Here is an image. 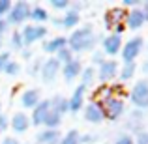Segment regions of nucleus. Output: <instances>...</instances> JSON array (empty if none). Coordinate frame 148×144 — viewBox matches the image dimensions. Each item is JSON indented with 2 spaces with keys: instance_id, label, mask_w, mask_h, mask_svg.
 <instances>
[{
  "instance_id": "39",
  "label": "nucleus",
  "mask_w": 148,
  "mask_h": 144,
  "mask_svg": "<svg viewBox=\"0 0 148 144\" xmlns=\"http://www.w3.org/2000/svg\"><path fill=\"white\" fill-rule=\"evenodd\" d=\"M126 23H120V25H116V26H112V30H111V34H116V36H122L124 32H126Z\"/></svg>"
},
{
  "instance_id": "11",
  "label": "nucleus",
  "mask_w": 148,
  "mask_h": 144,
  "mask_svg": "<svg viewBox=\"0 0 148 144\" xmlns=\"http://www.w3.org/2000/svg\"><path fill=\"white\" fill-rule=\"evenodd\" d=\"M51 112V99H41L36 107L32 109V114H30V124L36 127L43 126V120L47 118V114Z\"/></svg>"
},
{
  "instance_id": "18",
  "label": "nucleus",
  "mask_w": 148,
  "mask_h": 144,
  "mask_svg": "<svg viewBox=\"0 0 148 144\" xmlns=\"http://www.w3.org/2000/svg\"><path fill=\"white\" fill-rule=\"evenodd\" d=\"M60 131L58 129H41L36 135V144H60Z\"/></svg>"
},
{
  "instance_id": "23",
  "label": "nucleus",
  "mask_w": 148,
  "mask_h": 144,
  "mask_svg": "<svg viewBox=\"0 0 148 144\" xmlns=\"http://www.w3.org/2000/svg\"><path fill=\"white\" fill-rule=\"evenodd\" d=\"M79 79H81V84L88 88V86H92V84H94L96 79H98V71H96L94 66H86V68H83Z\"/></svg>"
},
{
  "instance_id": "46",
  "label": "nucleus",
  "mask_w": 148,
  "mask_h": 144,
  "mask_svg": "<svg viewBox=\"0 0 148 144\" xmlns=\"http://www.w3.org/2000/svg\"><path fill=\"white\" fill-rule=\"evenodd\" d=\"M0 114H2V105H0Z\"/></svg>"
},
{
  "instance_id": "37",
  "label": "nucleus",
  "mask_w": 148,
  "mask_h": 144,
  "mask_svg": "<svg viewBox=\"0 0 148 144\" xmlns=\"http://www.w3.org/2000/svg\"><path fill=\"white\" fill-rule=\"evenodd\" d=\"M6 129H10V118L6 114H0V133H4Z\"/></svg>"
},
{
  "instance_id": "25",
  "label": "nucleus",
  "mask_w": 148,
  "mask_h": 144,
  "mask_svg": "<svg viewBox=\"0 0 148 144\" xmlns=\"http://www.w3.org/2000/svg\"><path fill=\"white\" fill-rule=\"evenodd\" d=\"M62 118H64V116H60V114H56V112L51 111L47 114V118L43 120V129H60Z\"/></svg>"
},
{
  "instance_id": "49",
  "label": "nucleus",
  "mask_w": 148,
  "mask_h": 144,
  "mask_svg": "<svg viewBox=\"0 0 148 144\" xmlns=\"http://www.w3.org/2000/svg\"><path fill=\"white\" fill-rule=\"evenodd\" d=\"M0 135H2V133H0Z\"/></svg>"
},
{
  "instance_id": "21",
  "label": "nucleus",
  "mask_w": 148,
  "mask_h": 144,
  "mask_svg": "<svg viewBox=\"0 0 148 144\" xmlns=\"http://www.w3.org/2000/svg\"><path fill=\"white\" fill-rule=\"evenodd\" d=\"M79 23H81V13H77L73 10H68L62 15V28L66 30H75L79 26Z\"/></svg>"
},
{
  "instance_id": "4",
  "label": "nucleus",
  "mask_w": 148,
  "mask_h": 144,
  "mask_svg": "<svg viewBox=\"0 0 148 144\" xmlns=\"http://www.w3.org/2000/svg\"><path fill=\"white\" fill-rule=\"evenodd\" d=\"M145 49V40L141 36H133L131 40H127L126 43L122 45V51H120V56H122L124 64H133L139 58V54Z\"/></svg>"
},
{
  "instance_id": "15",
  "label": "nucleus",
  "mask_w": 148,
  "mask_h": 144,
  "mask_svg": "<svg viewBox=\"0 0 148 144\" xmlns=\"http://www.w3.org/2000/svg\"><path fill=\"white\" fill-rule=\"evenodd\" d=\"M30 116L25 114V112H15L13 116L10 118V127L13 129V133H26L30 129Z\"/></svg>"
},
{
  "instance_id": "16",
  "label": "nucleus",
  "mask_w": 148,
  "mask_h": 144,
  "mask_svg": "<svg viewBox=\"0 0 148 144\" xmlns=\"http://www.w3.org/2000/svg\"><path fill=\"white\" fill-rule=\"evenodd\" d=\"M41 49H43V53L45 54H56L60 49H64V47H68V38L66 36H54V38H51V40H45V41H41Z\"/></svg>"
},
{
  "instance_id": "7",
  "label": "nucleus",
  "mask_w": 148,
  "mask_h": 144,
  "mask_svg": "<svg viewBox=\"0 0 148 144\" xmlns=\"http://www.w3.org/2000/svg\"><path fill=\"white\" fill-rule=\"evenodd\" d=\"M122 36H116V34H107V36L101 38V53L105 54V56H118L120 51H122Z\"/></svg>"
},
{
  "instance_id": "28",
  "label": "nucleus",
  "mask_w": 148,
  "mask_h": 144,
  "mask_svg": "<svg viewBox=\"0 0 148 144\" xmlns=\"http://www.w3.org/2000/svg\"><path fill=\"white\" fill-rule=\"evenodd\" d=\"M79 137H81V133L77 129H69L66 135H62L60 144H79Z\"/></svg>"
},
{
  "instance_id": "10",
  "label": "nucleus",
  "mask_w": 148,
  "mask_h": 144,
  "mask_svg": "<svg viewBox=\"0 0 148 144\" xmlns=\"http://www.w3.org/2000/svg\"><path fill=\"white\" fill-rule=\"evenodd\" d=\"M126 13H127V10H124L122 6L111 8V10L103 15V25H105V28L111 32L112 26H116V25H120V23L126 21Z\"/></svg>"
},
{
  "instance_id": "2",
  "label": "nucleus",
  "mask_w": 148,
  "mask_h": 144,
  "mask_svg": "<svg viewBox=\"0 0 148 144\" xmlns=\"http://www.w3.org/2000/svg\"><path fill=\"white\" fill-rule=\"evenodd\" d=\"M19 32H21V36H23L25 49H30L34 43H38V41H45L49 30H47L45 25H25Z\"/></svg>"
},
{
  "instance_id": "9",
  "label": "nucleus",
  "mask_w": 148,
  "mask_h": 144,
  "mask_svg": "<svg viewBox=\"0 0 148 144\" xmlns=\"http://www.w3.org/2000/svg\"><path fill=\"white\" fill-rule=\"evenodd\" d=\"M83 116L88 124H101L105 120V112H103V105L101 101H88L83 107Z\"/></svg>"
},
{
  "instance_id": "32",
  "label": "nucleus",
  "mask_w": 148,
  "mask_h": 144,
  "mask_svg": "<svg viewBox=\"0 0 148 144\" xmlns=\"http://www.w3.org/2000/svg\"><path fill=\"white\" fill-rule=\"evenodd\" d=\"M114 144H135V139H133V135H131V133H122V135L116 137Z\"/></svg>"
},
{
  "instance_id": "38",
  "label": "nucleus",
  "mask_w": 148,
  "mask_h": 144,
  "mask_svg": "<svg viewBox=\"0 0 148 144\" xmlns=\"http://www.w3.org/2000/svg\"><path fill=\"white\" fill-rule=\"evenodd\" d=\"M135 144H148V131H141L135 137Z\"/></svg>"
},
{
  "instance_id": "27",
  "label": "nucleus",
  "mask_w": 148,
  "mask_h": 144,
  "mask_svg": "<svg viewBox=\"0 0 148 144\" xmlns=\"http://www.w3.org/2000/svg\"><path fill=\"white\" fill-rule=\"evenodd\" d=\"M4 75H8V77H17L19 73H21V64H19L17 60H10L6 64V68H4Z\"/></svg>"
},
{
  "instance_id": "35",
  "label": "nucleus",
  "mask_w": 148,
  "mask_h": 144,
  "mask_svg": "<svg viewBox=\"0 0 148 144\" xmlns=\"http://www.w3.org/2000/svg\"><path fill=\"white\" fill-rule=\"evenodd\" d=\"M11 10V2L10 0H0V19H6L8 13Z\"/></svg>"
},
{
  "instance_id": "33",
  "label": "nucleus",
  "mask_w": 148,
  "mask_h": 144,
  "mask_svg": "<svg viewBox=\"0 0 148 144\" xmlns=\"http://www.w3.org/2000/svg\"><path fill=\"white\" fill-rule=\"evenodd\" d=\"M98 142V135L94 133H84L79 137V144H96Z\"/></svg>"
},
{
  "instance_id": "43",
  "label": "nucleus",
  "mask_w": 148,
  "mask_h": 144,
  "mask_svg": "<svg viewBox=\"0 0 148 144\" xmlns=\"http://www.w3.org/2000/svg\"><path fill=\"white\" fill-rule=\"evenodd\" d=\"M49 21L53 23L54 26H58V28H62V17H51Z\"/></svg>"
},
{
  "instance_id": "17",
  "label": "nucleus",
  "mask_w": 148,
  "mask_h": 144,
  "mask_svg": "<svg viewBox=\"0 0 148 144\" xmlns=\"http://www.w3.org/2000/svg\"><path fill=\"white\" fill-rule=\"evenodd\" d=\"M40 101H41V94L38 88H28V90H25L21 94V107L23 109H30L32 111Z\"/></svg>"
},
{
  "instance_id": "34",
  "label": "nucleus",
  "mask_w": 148,
  "mask_h": 144,
  "mask_svg": "<svg viewBox=\"0 0 148 144\" xmlns=\"http://www.w3.org/2000/svg\"><path fill=\"white\" fill-rule=\"evenodd\" d=\"M105 60H107V58H105V54L101 53V51H94V53H92V66H94V68H96V66L99 68Z\"/></svg>"
},
{
  "instance_id": "30",
  "label": "nucleus",
  "mask_w": 148,
  "mask_h": 144,
  "mask_svg": "<svg viewBox=\"0 0 148 144\" xmlns=\"http://www.w3.org/2000/svg\"><path fill=\"white\" fill-rule=\"evenodd\" d=\"M41 64H43V60H38V58H34L32 62H28V68H26V73H28L30 77H40Z\"/></svg>"
},
{
  "instance_id": "26",
  "label": "nucleus",
  "mask_w": 148,
  "mask_h": 144,
  "mask_svg": "<svg viewBox=\"0 0 148 144\" xmlns=\"http://www.w3.org/2000/svg\"><path fill=\"white\" fill-rule=\"evenodd\" d=\"M10 47L13 51H17V53H21L23 49H25V43H23V36L19 30H13V34H11L10 38Z\"/></svg>"
},
{
  "instance_id": "45",
  "label": "nucleus",
  "mask_w": 148,
  "mask_h": 144,
  "mask_svg": "<svg viewBox=\"0 0 148 144\" xmlns=\"http://www.w3.org/2000/svg\"><path fill=\"white\" fill-rule=\"evenodd\" d=\"M2 45H4V43H2V38H0V53H2Z\"/></svg>"
},
{
  "instance_id": "47",
  "label": "nucleus",
  "mask_w": 148,
  "mask_h": 144,
  "mask_svg": "<svg viewBox=\"0 0 148 144\" xmlns=\"http://www.w3.org/2000/svg\"><path fill=\"white\" fill-rule=\"evenodd\" d=\"M146 49H148V45H146Z\"/></svg>"
},
{
  "instance_id": "41",
  "label": "nucleus",
  "mask_w": 148,
  "mask_h": 144,
  "mask_svg": "<svg viewBox=\"0 0 148 144\" xmlns=\"http://www.w3.org/2000/svg\"><path fill=\"white\" fill-rule=\"evenodd\" d=\"M8 28H10V25H8L6 19H0V38L4 36V34L8 32Z\"/></svg>"
},
{
  "instance_id": "5",
  "label": "nucleus",
  "mask_w": 148,
  "mask_h": 144,
  "mask_svg": "<svg viewBox=\"0 0 148 144\" xmlns=\"http://www.w3.org/2000/svg\"><path fill=\"white\" fill-rule=\"evenodd\" d=\"M101 105H103L105 120H109V122H118L126 112L124 97H109V99L101 101Z\"/></svg>"
},
{
  "instance_id": "44",
  "label": "nucleus",
  "mask_w": 148,
  "mask_h": 144,
  "mask_svg": "<svg viewBox=\"0 0 148 144\" xmlns=\"http://www.w3.org/2000/svg\"><path fill=\"white\" fill-rule=\"evenodd\" d=\"M141 71H143V75H148V60L143 62V66H141Z\"/></svg>"
},
{
  "instance_id": "24",
  "label": "nucleus",
  "mask_w": 148,
  "mask_h": 144,
  "mask_svg": "<svg viewBox=\"0 0 148 144\" xmlns=\"http://www.w3.org/2000/svg\"><path fill=\"white\" fill-rule=\"evenodd\" d=\"M137 73V64H122L120 66V71H118V79L122 81V83H126V81H131L133 79V75Z\"/></svg>"
},
{
  "instance_id": "31",
  "label": "nucleus",
  "mask_w": 148,
  "mask_h": 144,
  "mask_svg": "<svg viewBox=\"0 0 148 144\" xmlns=\"http://www.w3.org/2000/svg\"><path fill=\"white\" fill-rule=\"evenodd\" d=\"M49 6L56 11H68L69 6H71V2H69V0H49Z\"/></svg>"
},
{
  "instance_id": "40",
  "label": "nucleus",
  "mask_w": 148,
  "mask_h": 144,
  "mask_svg": "<svg viewBox=\"0 0 148 144\" xmlns=\"http://www.w3.org/2000/svg\"><path fill=\"white\" fill-rule=\"evenodd\" d=\"M21 58H23V60H26V62H32V60H34L32 49H23V51H21Z\"/></svg>"
},
{
  "instance_id": "14",
  "label": "nucleus",
  "mask_w": 148,
  "mask_h": 144,
  "mask_svg": "<svg viewBox=\"0 0 148 144\" xmlns=\"http://www.w3.org/2000/svg\"><path fill=\"white\" fill-rule=\"evenodd\" d=\"M126 28L127 30H141L143 26L146 25V19H145V11L141 8H135V10H130L126 13Z\"/></svg>"
},
{
  "instance_id": "20",
  "label": "nucleus",
  "mask_w": 148,
  "mask_h": 144,
  "mask_svg": "<svg viewBox=\"0 0 148 144\" xmlns=\"http://www.w3.org/2000/svg\"><path fill=\"white\" fill-rule=\"evenodd\" d=\"M51 19V13L47 8L43 6H32V10H30V21H32V25H45Z\"/></svg>"
},
{
  "instance_id": "29",
  "label": "nucleus",
  "mask_w": 148,
  "mask_h": 144,
  "mask_svg": "<svg viewBox=\"0 0 148 144\" xmlns=\"http://www.w3.org/2000/svg\"><path fill=\"white\" fill-rule=\"evenodd\" d=\"M54 58H56V60L64 66V64H68V62H71L75 56H73V53L69 51V47H64V49H60L56 54H54Z\"/></svg>"
},
{
  "instance_id": "48",
  "label": "nucleus",
  "mask_w": 148,
  "mask_h": 144,
  "mask_svg": "<svg viewBox=\"0 0 148 144\" xmlns=\"http://www.w3.org/2000/svg\"><path fill=\"white\" fill-rule=\"evenodd\" d=\"M32 144H36V142H32Z\"/></svg>"
},
{
  "instance_id": "22",
  "label": "nucleus",
  "mask_w": 148,
  "mask_h": 144,
  "mask_svg": "<svg viewBox=\"0 0 148 144\" xmlns=\"http://www.w3.org/2000/svg\"><path fill=\"white\" fill-rule=\"evenodd\" d=\"M143 118H145V111H139V109H133V111H131L127 127H130V129H133L135 135H139L143 131Z\"/></svg>"
},
{
  "instance_id": "13",
  "label": "nucleus",
  "mask_w": 148,
  "mask_h": 144,
  "mask_svg": "<svg viewBox=\"0 0 148 144\" xmlns=\"http://www.w3.org/2000/svg\"><path fill=\"white\" fill-rule=\"evenodd\" d=\"M83 68H84L83 62H81L79 58H73L71 62H68V64L62 66L60 73H62V77H64L66 83H73L75 79H79V75H81V71H83Z\"/></svg>"
},
{
  "instance_id": "19",
  "label": "nucleus",
  "mask_w": 148,
  "mask_h": 144,
  "mask_svg": "<svg viewBox=\"0 0 148 144\" xmlns=\"http://www.w3.org/2000/svg\"><path fill=\"white\" fill-rule=\"evenodd\" d=\"M51 111L60 116L68 114L69 112V97H66L62 94H56L54 97H51Z\"/></svg>"
},
{
  "instance_id": "8",
  "label": "nucleus",
  "mask_w": 148,
  "mask_h": 144,
  "mask_svg": "<svg viewBox=\"0 0 148 144\" xmlns=\"http://www.w3.org/2000/svg\"><path fill=\"white\" fill-rule=\"evenodd\" d=\"M96 71H98V81H99V83L107 84V83H111V81H114L116 77H118L120 68H118V62H116V60L109 58V60H105Z\"/></svg>"
},
{
  "instance_id": "6",
  "label": "nucleus",
  "mask_w": 148,
  "mask_h": 144,
  "mask_svg": "<svg viewBox=\"0 0 148 144\" xmlns=\"http://www.w3.org/2000/svg\"><path fill=\"white\" fill-rule=\"evenodd\" d=\"M62 69V64L56 60L54 56H49L47 60H43L41 64V71H40V79L43 81L45 84H51L58 79V73Z\"/></svg>"
},
{
  "instance_id": "36",
  "label": "nucleus",
  "mask_w": 148,
  "mask_h": 144,
  "mask_svg": "<svg viewBox=\"0 0 148 144\" xmlns=\"http://www.w3.org/2000/svg\"><path fill=\"white\" fill-rule=\"evenodd\" d=\"M11 60V54L8 53V51H2L0 53V75H2V71H4V68H6V64Z\"/></svg>"
},
{
  "instance_id": "3",
  "label": "nucleus",
  "mask_w": 148,
  "mask_h": 144,
  "mask_svg": "<svg viewBox=\"0 0 148 144\" xmlns=\"http://www.w3.org/2000/svg\"><path fill=\"white\" fill-rule=\"evenodd\" d=\"M130 101L133 109L146 111L148 109V79H139L130 90Z\"/></svg>"
},
{
  "instance_id": "42",
  "label": "nucleus",
  "mask_w": 148,
  "mask_h": 144,
  "mask_svg": "<svg viewBox=\"0 0 148 144\" xmlns=\"http://www.w3.org/2000/svg\"><path fill=\"white\" fill-rule=\"evenodd\" d=\"M0 144H21V142H19V139H15V137H4Z\"/></svg>"
},
{
  "instance_id": "1",
  "label": "nucleus",
  "mask_w": 148,
  "mask_h": 144,
  "mask_svg": "<svg viewBox=\"0 0 148 144\" xmlns=\"http://www.w3.org/2000/svg\"><path fill=\"white\" fill-rule=\"evenodd\" d=\"M30 10H32V4L26 2V0H17L15 4H11V10L6 17L8 25L19 26L23 23H26L30 19Z\"/></svg>"
},
{
  "instance_id": "12",
  "label": "nucleus",
  "mask_w": 148,
  "mask_h": 144,
  "mask_svg": "<svg viewBox=\"0 0 148 144\" xmlns=\"http://www.w3.org/2000/svg\"><path fill=\"white\" fill-rule=\"evenodd\" d=\"M86 94H88V88L83 86V84H79V86L73 90L71 97H69V112H79L83 111V107L86 105Z\"/></svg>"
}]
</instances>
